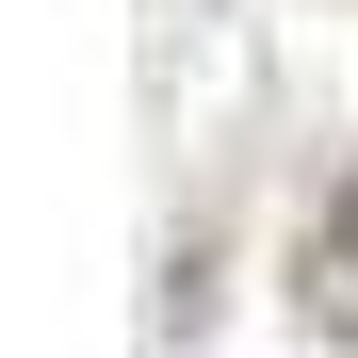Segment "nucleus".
Returning a JSON list of instances; mask_svg holds the SVG:
<instances>
[{"label": "nucleus", "instance_id": "nucleus-1", "mask_svg": "<svg viewBox=\"0 0 358 358\" xmlns=\"http://www.w3.org/2000/svg\"><path fill=\"white\" fill-rule=\"evenodd\" d=\"M293 310H310L326 342H358V163H342V196L310 212V245H293Z\"/></svg>", "mask_w": 358, "mask_h": 358}]
</instances>
